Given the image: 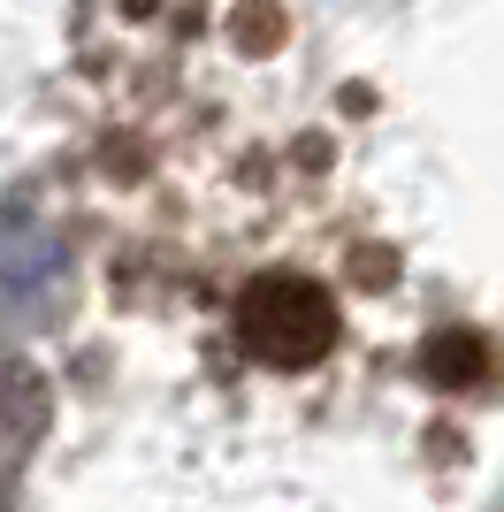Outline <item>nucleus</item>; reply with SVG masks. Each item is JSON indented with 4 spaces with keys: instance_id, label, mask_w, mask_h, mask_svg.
<instances>
[{
    "instance_id": "obj_2",
    "label": "nucleus",
    "mask_w": 504,
    "mask_h": 512,
    "mask_svg": "<svg viewBox=\"0 0 504 512\" xmlns=\"http://www.w3.org/2000/svg\"><path fill=\"white\" fill-rule=\"evenodd\" d=\"M428 375H436V383H474V375H482V337L443 329V337L428 344Z\"/></svg>"
},
{
    "instance_id": "obj_1",
    "label": "nucleus",
    "mask_w": 504,
    "mask_h": 512,
    "mask_svg": "<svg viewBox=\"0 0 504 512\" xmlns=\"http://www.w3.org/2000/svg\"><path fill=\"white\" fill-rule=\"evenodd\" d=\"M237 337L268 367H306L336 344V306L306 276H260L245 291V306H237Z\"/></svg>"
}]
</instances>
